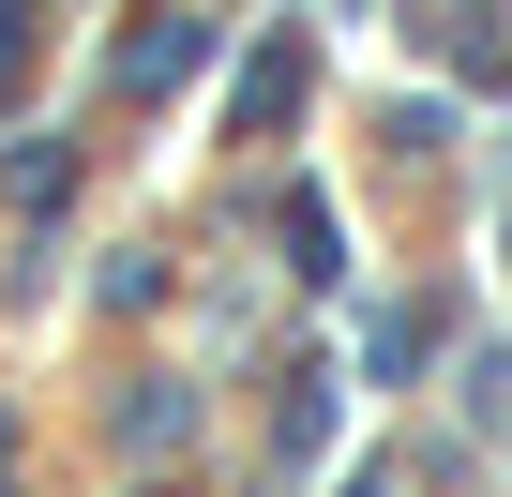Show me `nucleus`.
Masks as SVG:
<instances>
[{
    "label": "nucleus",
    "mask_w": 512,
    "mask_h": 497,
    "mask_svg": "<svg viewBox=\"0 0 512 497\" xmlns=\"http://www.w3.org/2000/svg\"><path fill=\"white\" fill-rule=\"evenodd\" d=\"M196 61H211V16H166V31H136V46H121V106H151V91H181Z\"/></svg>",
    "instance_id": "obj_1"
},
{
    "label": "nucleus",
    "mask_w": 512,
    "mask_h": 497,
    "mask_svg": "<svg viewBox=\"0 0 512 497\" xmlns=\"http://www.w3.org/2000/svg\"><path fill=\"white\" fill-rule=\"evenodd\" d=\"M287 106H302V31H272V46L241 61V136H272Z\"/></svg>",
    "instance_id": "obj_2"
},
{
    "label": "nucleus",
    "mask_w": 512,
    "mask_h": 497,
    "mask_svg": "<svg viewBox=\"0 0 512 497\" xmlns=\"http://www.w3.org/2000/svg\"><path fill=\"white\" fill-rule=\"evenodd\" d=\"M16 76H31V0H0V106H16Z\"/></svg>",
    "instance_id": "obj_3"
},
{
    "label": "nucleus",
    "mask_w": 512,
    "mask_h": 497,
    "mask_svg": "<svg viewBox=\"0 0 512 497\" xmlns=\"http://www.w3.org/2000/svg\"><path fill=\"white\" fill-rule=\"evenodd\" d=\"M347 497H392V482H347Z\"/></svg>",
    "instance_id": "obj_4"
}]
</instances>
